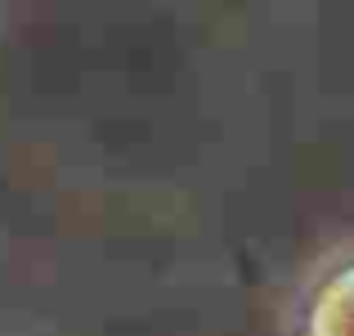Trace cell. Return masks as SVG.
Returning a JSON list of instances; mask_svg holds the SVG:
<instances>
[{
    "instance_id": "obj_1",
    "label": "cell",
    "mask_w": 354,
    "mask_h": 336,
    "mask_svg": "<svg viewBox=\"0 0 354 336\" xmlns=\"http://www.w3.org/2000/svg\"><path fill=\"white\" fill-rule=\"evenodd\" d=\"M287 336H354V242L328 251L287 305Z\"/></svg>"
},
{
    "instance_id": "obj_2",
    "label": "cell",
    "mask_w": 354,
    "mask_h": 336,
    "mask_svg": "<svg viewBox=\"0 0 354 336\" xmlns=\"http://www.w3.org/2000/svg\"><path fill=\"white\" fill-rule=\"evenodd\" d=\"M0 14H5V9H0Z\"/></svg>"
}]
</instances>
